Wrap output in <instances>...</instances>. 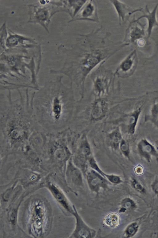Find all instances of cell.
I'll use <instances>...</instances> for the list:
<instances>
[{
	"mask_svg": "<svg viewBox=\"0 0 158 238\" xmlns=\"http://www.w3.org/2000/svg\"><path fill=\"white\" fill-rule=\"evenodd\" d=\"M100 29L86 34H79L77 42L69 47L61 45L59 50L65 53L66 58L63 66L59 69H50V73L62 74L69 79L81 96L84 95L85 79L91 71L100 62L113 55L122 48L121 42H107L106 36L100 37Z\"/></svg>",
	"mask_w": 158,
	"mask_h": 238,
	"instance_id": "cell-1",
	"label": "cell"
},
{
	"mask_svg": "<svg viewBox=\"0 0 158 238\" xmlns=\"http://www.w3.org/2000/svg\"><path fill=\"white\" fill-rule=\"evenodd\" d=\"M62 75L53 81L46 82L36 92L35 107L40 112L48 113L58 121L65 113L75 109L76 102L73 87L64 84Z\"/></svg>",
	"mask_w": 158,
	"mask_h": 238,
	"instance_id": "cell-2",
	"label": "cell"
},
{
	"mask_svg": "<svg viewBox=\"0 0 158 238\" xmlns=\"http://www.w3.org/2000/svg\"><path fill=\"white\" fill-rule=\"evenodd\" d=\"M40 4L33 6V22L38 23L49 33V25L56 13L66 12L63 1H40Z\"/></svg>",
	"mask_w": 158,
	"mask_h": 238,
	"instance_id": "cell-3",
	"label": "cell"
},
{
	"mask_svg": "<svg viewBox=\"0 0 158 238\" xmlns=\"http://www.w3.org/2000/svg\"><path fill=\"white\" fill-rule=\"evenodd\" d=\"M145 24L141 23L135 19L130 22L126 30L123 42L131 43L139 47H142L146 43V36L145 32Z\"/></svg>",
	"mask_w": 158,
	"mask_h": 238,
	"instance_id": "cell-4",
	"label": "cell"
},
{
	"mask_svg": "<svg viewBox=\"0 0 158 238\" xmlns=\"http://www.w3.org/2000/svg\"><path fill=\"white\" fill-rule=\"evenodd\" d=\"M82 20L99 22L96 4L94 1L87 0L76 15L69 22Z\"/></svg>",
	"mask_w": 158,
	"mask_h": 238,
	"instance_id": "cell-5",
	"label": "cell"
},
{
	"mask_svg": "<svg viewBox=\"0 0 158 238\" xmlns=\"http://www.w3.org/2000/svg\"><path fill=\"white\" fill-rule=\"evenodd\" d=\"M138 63L136 52L135 50L119 65L116 73L120 77H128L133 73Z\"/></svg>",
	"mask_w": 158,
	"mask_h": 238,
	"instance_id": "cell-6",
	"label": "cell"
},
{
	"mask_svg": "<svg viewBox=\"0 0 158 238\" xmlns=\"http://www.w3.org/2000/svg\"><path fill=\"white\" fill-rule=\"evenodd\" d=\"M109 1L113 5L118 15L120 25L121 22L123 24L126 23L133 13L138 11L142 12L143 11V8H140L133 9L120 1Z\"/></svg>",
	"mask_w": 158,
	"mask_h": 238,
	"instance_id": "cell-7",
	"label": "cell"
},
{
	"mask_svg": "<svg viewBox=\"0 0 158 238\" xmlns=\"http://www.w3.org/2000/svg\"><path fill=\"white\" fill-rule=\"evenodd\" d=\"M81 104L90 109L91 118L94 120L102 118L105 115L106 105L105 102L100 100H96L91 103L90 106L87 105L82 99L78 100Z\"/></svg>",
	"mask_w": 158,
	"mask_h": 238,
	"instance_id": "cell-8",
	"label": "cell"
},
{
	"mask_svg": "<svg viewBox=\"0 0 158 238\" xmlns=\"http://www.w3.org/2000/svg\"><path fill=\"white\" fill-rule=\"evenodd\" d=\"M138 152L140 156L148 162L154 156L158 158V152L155 147L146 139H142L137 145Z\"/></svg>",
	"mask_w": 158,
	"mask_h": 238,
	"instance_id": "cell-9",
	"label": "cell"
},
{
	"mask_svg": "<svg viewBox=\"0 0 158 238\" xmlns=\"http://www.w3.org/2000/svg\"><path fill=\"white\" fill-rule=\"evenodd\" d=\"M158 4H157L154 7L151 12H150L148 9V6L145 7L146 11L144 12L143 11L142 12L143 15L139 17L136 20H139L141 19L145 18L148 21V28L147 29L148 33L147 37L148 39L150 37L152 30L154 27L158 26V23L156 18V13L158 8Z\"/></svg>",
	"mask_w": 158,
	"mask_h": 238,
	"instance_id": "cell-10",
	"label": "cell"
},
{
	"mask_svg": "<svg viewBox=\"0 0 158 238\" xmlns=\"http://www.w3.org/2000/svg\"><path fill=\"white\" fill-rule=\"evenodd\" d=\"M48 188L56 200L67 210L72 212L73 211L67 198L61 191L55 185L50 184Z\"/></svg>",
	"mask_w": 158,
	"mask_h": 238,
	"instance_id": "cell-11",
	"label": "cell"
},
{
	"mask_svg": "<svg viewBox=\"0 0 158 238\" xmlns=\"http://www.w3.org/2000/svg\"><path fill=\"white\" fill-rule=\"evenodd\" d=\"M74 211L73 214L76 219V227L75 229L70 237L82 238L86 237L87 234L88 227L83 221L81 217L77 213L75 208H73Z\"/></svg>",
	"mask_w": 158,
	"mask_h": 238,
	"instance_id": "cell-12",
	"label": "cell"
},
{
	"mask_svg": "<svg viewBox=\"0 0 158 238\" xmlns=\"http://www.w3.org/2000/svg\"><path fill=\"white\" fill-rule=\"evenodd\" d=\"M86 1L87 0H67L63 1V2L67 13L73 19L77 14Z\"/></svg>",
	"mask_w": 158,
	"mask_h": 238,
	"instance_id": "cell-13",
	"label": "cell"
},
{
	"mask_svg": "<svg viewBox=\"0 0 158 238\" xmlns=\"http://www.w3.org/2000/svg\"><path fill=\"white\" fill-rule=\"evenodd\" d=\"M140 112V109L139 108L127 116L125 127L126 131L128 134H132L135 133L136 126Z\"/></svg>",
	"mask_w": 158,
	"mask_h": 238,
	"instance_id": "cell-14",
	"label": "cell"
},
{
	"mask_svg": "<svg viewBox=\"0 0 158 238\" xmlns=\"http://www.w3.org/2000/svg\"><path fill=\"white\" fill-rule=\"evenodd\" d=\"M104 223L106 226L111 227H116L119 224L120 217L116 213H113L107 215L104 219Z\"/></svg>",
	"mask_w": 158,
	"mask_h": 238,
	"instance_id": "cell-15",
	"label": "cell"
},
{
	"mask_svg": "<svg viewBox=\"0 0 158 238\" xmlns=\"http://www.w3.org/2000/svg\"><path fill=\"white\" fill-rule=\"evenodd\" d=\"M109 137L114 148L115 149H117L119 147L120 143L123 139L119 130L116 129L112 131L109 134Z\"/></svg>",
	"mask_w": 158,
	"mask_h": 238,
	"instance_id": "cell-16",
	"label": "cell"
},
{
	"mask_svg": "<svg viewBox=\"0 0 158 238\" xmlns=\"http://www.w3.org/2000/svg\"><path fill=\"white\" fill-rule=\"evenodd\" d=\"M119 146L121 151L124 155L125 156L128 157L129 155L130 150L127 143L125 140L122 139L120 143Z\"/></svg>",
	"mask_w": 158,
	"mask_h": 238,
	"instance_id": "cell-17",
	"label": "cell"
},
{
	"mask_svg": "<svg viewBox=\"0 0 158 238\" xmlns=\"http://www.w3.org/2000/svg\"><path fill=\"white\" fill-rule=\"evenodd\" d=\"M55 155L58 159L62 160L65 158L66 154L65 151L63 149H59L55 152Z\"/></svg>",
	"mask_w": 158,
	"mask_h": 238,
	"instance_id": "cell-18",
	"label": "cell"
},
{
	"mask_svg": "<svg viewBox=\"0 0 158 238\" xmlns=\"http://www.w3.org/2000/svg\"><path fill=\"white\" fill-rule=\"evenodd\" d=\"M135 174L138 175H140L143 173V167L140 165L136 166L134 168Z\"/></svg>",
	"mask_w": 158,
	"mask_h": 238,
	"instance_id": "cell-19",
	"label": "cell"
}]
</instances>
